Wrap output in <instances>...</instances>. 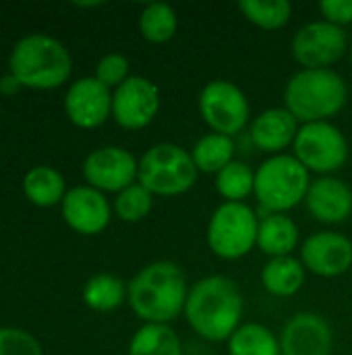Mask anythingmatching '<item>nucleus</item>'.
Wrapping results in <instances>:
<instances>
[{
  "label": "nucleus",
  "instance_id": "9b49d317",
  "mask_svg": "<svg viewBox=\"0 0 352 355\" xmlns=\"http://www.w3.org/2000/svg\"><path fill=\"white\" fill-rule=\"evenodd\" d=\"M160 102V89L151 79L131 75L112 92V119L127 131L145 129L158 116Z\"/></svg>",
  "mask_w": 352,
  "mask_h": 355
},
{
  "label": "nucleus",
  "instance_id": "cd10ccee",
  "mask_svg": "<svg viewBox=\"0 0 352 355\" xmlns=\"http://www.w3.org/2000/svg\"><path fill=\"white\" fill-rule=\"evenodd\" d=\"M216 191L224 202H245L255 191V171L247 162H230L216 175Z\"/></svg>",
  "mask_w": 352,
  "mask_h": 355
},
{
  "label": "nucleus",
  "instance_id": "2f4dec72",
  "mask_svg": "<svg viewBox=\"0 0 352 355\" xmlns=\"http://www.w3.org/2000/svg\"><path fill=\"white\" fill-rule=\"evenodd\" d=\"M324 21H330L338 27L352 23V0H324L319 2Z\"/></svg>",
  "mask_w": 352,
  "mask_h": 355
},
{
  "label": "nucleus",
  "instance_id": "f257e3e1",
  "mask_svg": "<svg viewBox=\"0 0 352 355\" xmlns=\"http://www.w3.org/2000/svg\"><path fill=\"white\" fill-rule=\"evenodd\" d=\"M245 302L239 285L224 275H210L191 285L185 318L205 341H228L241 327Z\"/></svg>",
  "mask_w": 352,
  "mask_h": 355
},
{
  "label": "nucleus",
  "instance_id": "6ab92c4d",
  "mask_svg": "<svg viewBox=\"0 0 352 355\" xmlns=\"http://www.w3.org/2000/svg\"><path fill=\"white\" fill-rule=\"evenodd\" d=\"M301 243V231L288 214H263L259 218L257 248L270 258L293 256Z\"/></svg>",
  "mask_w": 352,
  "mask_h": 355
},
{
  "label": "nucleus",
  "instance_id": "ddd939ff",
  "mask_svg": "<svg viewBox=\"0 0 352 355\" xmlns=\"http://www.w3.org/2000/svg\"><path fill=\"white\" fill-rule=\"evenodd\" d=\"M305 270L322 277L336 279L352 268V241L334 231H319L301 243V258Z\"/></svg>",
  "mask_w": 352,
  "mask_h": 355
},
{
  "label": "nucleus",
  "instance_id": "39448f33",
  "mask_svg": "<svg viewBox=\"0 0 352 355\" xmlns=\"http://www.w3.org/2000/svg\"><path fill=\"white\" fill-rule=\"evenodd\" d=\"M311 181V173L293 154L284 152L268 156L255 168L253 196L263 214H286L305 202Z\"/></svg>",
  "mask_w": 352,
  "mask_h": 355
},
{
  "label": "nucleus",
  "instance_id": "393cba45",
  "mask_svg": "<svg viewBox=\"0 0 352 355\" xmlns=\"http://www.w3.org/2000/svg\"><path fill=\"white\" fill-rule=\"evenodd\" d=\"M127 300V285L120 277L102 272L91 277L83 287V302L95 312H112Z\"/></svg>",
  "mask_w": 352,
  "mask_h": 355
},
{
  "label": "nucleus",
  "instance_id": "7ed1b4c3",
  "mask_svg": "<svg viewBox=\"0 0 352 355\" xmlns=\"http://www.w3.org/2000/svg\"><path fill=\"white\" fill-rule=\"evenodd\" d=\"M349 102V85L334 69H299L284 87V108L301 123H324Z\"/></svg>",
  "mask_w": 352,
  "mask_h": 355
},
{
  "label": "nucleus",
  "instance_id": "c756f323",
  "mask_svg": "<svg viewBox=\"0 0 352 355\" xmlns=\"http://www.w3.org/2000/svg\"><path fill=\"white\" fill-rule=\"evenodd\" d=\"M129 58L118 54V52H110V54H104L95 67V79L100 83H104L108 89H116L118 85H122L131 75H129Z\"/></svg>",
  "mask_w": 352,
  "mask_h": 355
},
{
  "label": "nucleus",
  "instance_id": "9d476101",
  "mask_svg": "<svg viewBox=\"0 0 352 355\" xmlns=\"http://www.w3.org/2000/svg\"><path fill=\"white\" fill-rule=\"evenodd\" d=\"M290 52L301 69H332L349 52V35L330 21H311L297 29Z\"/></svg>",
  "mask_w": 352,
  "mask_h": 355
},
{
  "label": "nucleus",
  "instance_id": "b1692460",
  "mask_svg": "<svg viewBox=\"0 0 352 355\" xmlns=\"http://www.w3.org/2000/svg\"><path fill=\"white\" fill-rule=\"evenodd\" d=\"M226 343L228 355H282L280 337L259 322L241 324Z\"/></svg>",
  "mask_w": 352,
  "mask_h": 355
},
{
  "label": "nucleus",
  "instance_id": "5701e85b",
  "mask_svg": "<svg viewBox=\"0 0 352 355\" xmlns=\"http://www.w3.org/2000/svg\"><path fill=\"white\" fill-rule=\"evenodd\" d=\"M129 355H183V343L170 324H143L131 337Z\"/></svg>",
  "mask_w": 352,
  "mask_h": 355
},
{
  "label": "nucleus",
  "instance_id": "bb28decb",
  "mask_svg": "<svg viewBox=\"0 0 352 355\" xmlns=\"http://www.w3.org/2000/svg\"><path fill=\"white\" fill-rule=\"evenodd\" d=\"M243 17L266 31H278L288 25L293 17V4L288 0H243L239 2Z\"/></svg>",
  "mask_w": 352,
  "mask_h": 355
},
{
  "label": "nucleus",
  "instance_id": "c85d7f7f",
  "mask_svg": "<svg viewBox=\"0 0 352 355\" xmlns=\"http://www.w3.org/2000/svg\"><path fill=\"white\" fill-rule=\"evenodd\" d=\"M154 193L147 191L141 183H133L131 187L122 189L114 198V214L124 223H141L149 216L154 208Z\"/></svg>",
  "mask_w": 352,
  "mask_h": 355
},
{
  "label": "nucleus",
  "instance_id": "7c9ffc66",
  "mask_svg": "<svg viewBox=\"0 0 352 355\" xmlns=\"http://www.w3.org/2000/svg\"><path fill=\"white\" fill-rule=\"evenodd\" d=\"M0 355H41V347L23 329L0 327Z\"/></svg>",
  "mask_w": 352,
  "mask_h": 355
},
{
  "label": "nucleus",
  "instance_id": "72a5a7b5",
  "mask_svg": "<svg viewBox=\"0 0 352 355\" xmlns=\"http://www.w3.org/2000/svg\"><path fill=\"white\" fill-rule=\"evenodd\" d=\"M351 62H352V42H351Z\"/></svg>",
  "mask_w": 352,
  "mask_h": 355
},
{
  "label": "nucleus",
  "instance_id": "4be33fe9",
  "mask_svg": "<svg viewBox=\"0 0 352 355\" xmlns=\"http://www.w3.org/2000/svg\"><path fill=\"white\" fill-rule=\"evenodd\" d=\"M234 139L220 133H207L199 137L191 148V158L199 173L218 175L230 162H234Z\"/></svg>",
  "mask_w": 352,
  "mask_h": 355
},
{
  "label": "nucleus",
  "instance_id": "423d86ee",
  "mask_svg": "<svg viewBox=\"0 0 352 355\" xmlns=\"http://www.w3.org/2000/svg\"><path fill=\"white\" fill-rule=\"evenodd\" d=\"M197 177L199 171L191 158V152L172 141H160L139 158L137 183L154 196H183L197 183Z\"/></svg>",
  "mask_w": 352,
  "mask_h": 355
},
{
  "label": "nucleus",
  "instance_id": "4468645a",
  "mask_svg": "<svg viewBox=\"0 0 352 355\" xmlns=\"http://www.w3.org/2000/svg\"><path fill=\"white\" fill-rule=\"evenodd\" d=\"M64 110L79 129H95L112 116V92L95 77H81L68 87Z\"/></svg>",
  "mask_w": 352,
  "mask_h": 355
},
{
  "label": "nucleus",
  "instance_id": "f03ea898",
  "mask_svg": "<svg viewBox=\"0 0 352 355\" xmlns=\"http://www.w3.org/2000/svg\"><path fill=\"white\" fill-rule=\"evenodd\" d=\"M185 270L172 260L143 266L127 285V302L143 324H170L185 314L189 295Z\"/></svg>",
  "mask_w": 352,
  "mask_h": 355
},
{
  "label": "nucleus",
  "instance_id": "0eeeda50",
  "mask_svg": "<svg viewBox=\"0 0 352 355\" xmlns=\"http://www.w3.org/2000/svg\"><path fill=\"white\" fill-rule=\"evenodd\" d=\"M259 216L247 202H222L207 223V248L222 260H241L257 248Z\"/></svg>",
  "mask_w": 352,
  "mask_h": 355
},
{
  "label": "nucleus",
  "instance_id": "f8f14e48",
  "mask_svg": "<svg viewBox=\"0 0 352 355\" xmlns=\"http://www.w3.org/2000/svg\"><path fill=\"white\" fill-rule=\"evenodd\" d=\"M139 160L120 146H104L93 150L83 162V177L89 187L102 193H120L137 183Z\"/></svg>",
  "mask_w": 352,
  "mask_h": 355
},
{
  "label": "nucleus",
  "instance_id": "aec40b11",
  "mask_svg": "<svg viewBox=\"0 0 352 355\" xmlns=\"http://www.w3.org/2000/svg\"><path fill=\"white\" fill-rule=\"evenodd\" d=\"M305 266L295 256L270 258L261 268V285L274 297H293L305 285Z\"/></svg>",
  "mask_w": 352,
  "mask_h": 355
},
{
  "label": "nucleus",
  "instance_id": "6e6552de",
  "mask_svg": "<svg viewBox=\"0 0 352 355\" xmlns=\"http://www.w3.org/2000/svg\"><path fill=\"white\" fill-rule=\"evenodd\" d=\"M293 156L319 177H330L344 168L351 156L346 135L330 121L301 125L293 144Z\"/></svg>",
  "mask_w": 352,
  "mask_h": 355
},
{
  "label": "nucleus",
  "instance_id": "f3484780",
  "mask_svg": "<svg viewBox=\"0 0 352 355\" xmlns=\"http://www.w3.org/2000/svg\"><path fill=\"white\" fill-rule=\"evenodd\" d=\"M307 212L324 225H340L352 214V189L342 179L317 177L311 181L305 196Z\"/></svg>",
  "mask_w": 352,
  "mask_h": 355
},
{
  "label": "nucleus",
  "instance_id": "20e7f679",
  "mask_svg": "<svg viewBox=\"0 0 352 355\" xmlns=\"http://www.w3.org/2000/svg\"><path fill=\"white\" fill-rule=\"evenodd\" d=\"M73 58L68 50L46 33L19 40L8 58V73L31 89H56L71 77Z\"/></svg>",
  "mask_w": 352,
  "mask_h": 355
},
{
  "label": "nucleus",
  "instance_id": "412c9836",
  "mask_svg": "<svg viewBox=\"0 0 352 355\" xmlns=\"http://www.w3.org/2000/svg\"><path fill=\"white\" fill-rule=\"evenodd\" d=\"M23 193L39 208H52L62 204L66 196L64 177L52 166H33L23 179Z\"/></svg>",
  "mask_w": 352,
  "mask_h": 355
},
{
  "label": "nucleus",
  "instance_id": "dca6fc26",
  "mask_svg": "<svg viewBox=\"0 0 352 355\" xmlns=\"http://www.w3.org/2000/svg\"><path fill=\"white\" fill-rule=\"evenodd\" d=\"M64 223L79 235H98L110 225L112 208L106 196L89 185H79L66 191L62 200Z\"/></svg>",
  "mask_w": 352,
  "mask_h": 355
},
{
  "label": "nucleus",
  "instance_id": "1a4fd4ad",
  "mask_svg": "<svg viewBox=\"0 0 352 355\" xmlns=\"http://www.w3.org/2000/svg\"><path fill=\"white\" fill-rule=\"evenodd\" d=\"M197 108L212 133L228 135L232 139L251 121V104L245 92L228 79L207 81L199 92Z\"/></svg>",
  "mask_w": 352,
  "mask_h": 355
},
{
  "label": "nucleus",
  "instance_id": "2eb2a0df",
  "mask_svg": "<svg viewBox=\"0 0 352 355\" xmlns=\"http://www.w3.org/2000/svg\"><path fill=\"white\" fill-rule=\"evenodd\" d=\"M280 349L282 355H332V327L317 312H299L284 324Z\"/></svg>",
  "mask_w": 352,
  "mask_h": 355
},
{
  "label": "nucleus",
  "instance_id": "a878e982",
  "mask_svg": "<svg viewBox=\"0 0 352 355\" xmlns=\"http://www.w3.org/2000/svg\"><path fill=\"white\" fill-rule=\"evenodd\" d=\"M178 17L176 10L166 2L145 4L139 15V33L149 44H166L176 35Z\"/></svg>",
  "mask_w": 352,
  "mask_h": 355
},
{
  "label": "nucleus",
  "instance_id": "473e14b6",
  "mask_svg": "<svg viewBox=\"0 0 352 355\" xmlns=\"http://www.w3.org/2000/svg\"><path fill=\"white\" fill-rule=\"evenodd\" d=\"M21 87H23V85H21L10 73H6V75L0 77V94H2V96H12V94H17Z\"/></svg>",
  "mask_w": 352,
  "mask_h": 355
},
{
  "label": "nucleus",
  "instance_id": "a211bd4d",
  "mask_svg": "<svg viewBox=\"0 0 352 355\" xmlns=\"http://www.w3.org/2000/svg\"><path fill=\"white\" fill-rule=\"evenodd\" d=\"M299 129L301 123L284 106L268 108L251 121V141L268 156H278L293 148Z\"/></svg>",
  "mask_w": 352,
  "mask_h": 355
}]
</instances>
